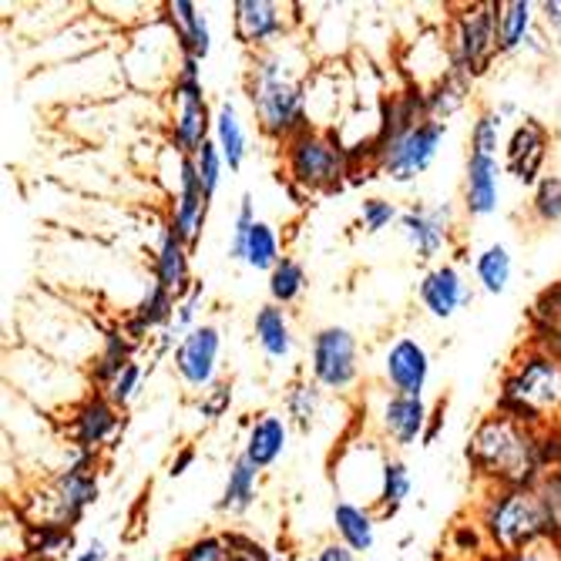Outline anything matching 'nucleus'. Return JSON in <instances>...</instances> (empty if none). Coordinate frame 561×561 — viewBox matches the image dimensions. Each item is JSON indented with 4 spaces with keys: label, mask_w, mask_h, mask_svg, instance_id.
<instances>
[{
    "label": "nucleus",
    "mask_w": 561,
    "mask_h": 561,
    "mask_svg": "<svg viewBox=\"0 0 561 561\" xmlns=\"http://www.w3.org/2000/svg\"><path fill=\"white\" fill-rule=\"evenodd\" d=\"M317 71L310 41L299 34L286 37L276 47L256 50L245 61V101L252 122L273 145H286L293 135L310 128V108H306V84Z\"/></svg>",
    "instance_id": "f257e3e1"
},
{
    "label": "nucleus",
    "mask_w": 561,
    "mask_h": 561,
    "mask_svg": "<svg viewBox=\"0 0 561 561\" xmlns=\"http://www.w3.org/2000/svg\"><path fill=\"white\" fill-rule=\"evenodd\" d=\"M468 465L488 488H535L545 478L538 457V431L491 411L468 440Z\"/></svg>",
    "instance_id": "f03ea898"
},
{
    "label": "nucleus",
    "mask_w": 561,
    "mask_h": 561,
    "mask_svg": "<svg viewBox=\"0 0 561 561\" xmlns=\"http://www.w3.org/2000/svg\"><path fill=\"white\" fill-rule=\"evenodd\" d=\"M478 525L497 554L558 545V528L538 488H488L478 507Z\"/></svg>",
    "instance_id": "7ed1b4c3"
},
{
    "label": "nucleus",
    "mask_w": 561,
    "mask_h": 561,
    "mask_svg": "<svg viewBox=\"0 0 561 561\" xmlns=\"http://www.w3.org/2000/svg\"><path fill=\"white\" fill-rule=\"evenodd\" d=\"M494 411L525 427H548L561 414V360L538 346L522 350L504 370Z\"/></svg>",
    "instance_id": "20e7f679"
},
{
    "label": "nucleus",
    "mask_w": 561,
    "mask_h": 561,
    "mask_svg": "<svg viewBox=\"0 0 561 561\" xmlns=\"http://www.w3.org/2000/svg\"><path fill=\"white\" fill-rule=\"evenodd\" d=\"M98 494H101V484H98V454L68 447L65 465L24 497L21 515L31 525L78 528L84 522V515L98 504Z\"/></svg>",
    "instance_id": "39448f33"
},
{
    "label": "nucleus",
    "mask_w": 561,
    "mask_h": 561,
    "mask_svg": "<svg viewBox=\"0 0 561 561\" xmlns=\"http://www.w3.org/2000/svg\"><path fill=\"white\" fill-rule=\"evenodd\" d=\"M283 175L302 195H333L353 182V162L336 131L306 128L279 145Z\"/></svg>",
    "instance_id": "423d86ee"
},
{
    "label": "nucleus",
    "mask_w": 561,
    "mask_h": 561,
    "mask_svg": "<svg viewBox=\"0 0 561 561\" xmlns=\"http://www.w3.org/2000/svg\"><path fill=\"white\" fill-rule=\"evenodd\" d=\"M182 47L175 31L169 27V21L162 14H156L145 24H135L125 37V50H122V71L128 78L131 88L138 91H169L179 78V65H182Z\"/></svg>",
    "instance_id": "0eeeda50"
},
{
    "label": "nucleus",
    "mask_w": 561,
    "mask_h": 561,
    "mask_svg": "<svg viewBox=\"0 0 561 561\" xmlns=\"http://www.w3.org/2000/svg\"><path fill=\"white\" fill-rule=\"evenodd\" d=\"M306 377L333 397H346L360 387L364 364L356 333L340 323L320 327L306 346Z\"/></svg>",
    "instance_id": "6e6552de"
},
{
    "label": "nucleus",
    "mask_w": 561,
    "mask_h": 561,
    "mask_svg": "<svg viewBox=\"0 0 561 561\" xmlns=\"http://www.w3.org/2000/svg\"><path fill=\"white\" fill-rule=\"evenodd\" d=\"M444 37L450 50V68L471 81L484 78L501 58L494 34V4H461L447 18Z\"/></svg>",
    "instance_id": "1a4fd4ad"
},
{
    "label": "nucleus",
    "mask_w": 561,
    "mask_h": 561,
    "mask_svg": "<svg viewBox=\"0 0 561 561\" xmlns=\"http://www.w3.org/2000/svg\"><path fill=\"white\" fill-rule=\"evenodd\" d=\"M444 138H447V125L424 118L411 131H403V135L377 145V151H374V169L390 185H414L437 162L440 148H444Z\"/></svg>",
    "instance_id": "9d476101"
},
{
    "label": "nucleus",
    "mask_w": 561,
    "mask_h": 561,
    "mask_svg": "<svg viewBox=\"0 0 561 561\" xmlns=\"http://www.w3.org/2000/svg\"><path fill=\"white\" fill-rule=\"evenodd\" d=\"M216 108L209 105L206 81L202 78H175L165 91V135L169 145L182 156H198L213 141Z\"/></svg>",
    "instance_id": "9b49d317"
},
{
    "label": "nucleus",
    "mask_w": 561,
    "mask_h": 561,
    "mask_svg": "<svg viewBox=\"0 0 561 561\" xmlns=\"http://www.w3.org/2000/svg\"><path fill=\"white\" fill-rule=\"evenodd\" d=\"M457 229V213L447 202H437V206H424V202H414L411 209H403L397 232L407 242V249L414 252V260L424 266H437L444 260V252L450 249Z\"/></svg>",
    "instance_id": "f8f14e48"
},
{
    "label": "nucleus",
    "mask_w": 561,
    "mask_h": 561,
    "mask_svg": "<svg viewBox=\"0 0 561 561\" xmlns=\"http://www.w3.org/2000/svg\"><path fill=\"white\" fill-rule=\"evenodd\" d=\"M232 14V37L245 50H266L283 44L286 37L296 34L299 18L293 14V4H276V0H236L229 8Z\"/></svg>",
    "instance_id": "ddd939ff"
},
{
    "label": "nucleus",
    "mask_w": 561,
    "mask_h": 561,
    "mask_svg": "<svg viewBox=\"0 0 561 561\" xmlns=\"http://www.w3.org/2000/svg\"><path fill=\"white\" fill-rule=\"evenodd\" d=\"M219 360H222V327L198 323L179 340L172 353V370L185 390L202 397L209 387L219 383Z\"/></svg>",
    "instance_id": "4468645a"
},
{
    "label": "nucleus",
    "mask_w": 561,
    "mask_h": 561,
    "mask_svg": "<svg viewBox=\"0 0 561 561\" xmlns=\"http://www.w3.org/2000/svg\"><path fill=\"white\" fill-rule=\"evenodd\" d=\"M431 414L434 411L427 407L424 397H403V393L380 390L374 411H370V421L377 427V437L387 447L407 450L414 444H424L427 427H431Z\"/></svg>",
    "instance_id": "2eb2a0df"
},
{
    "label": "nucleus",
    "mask_w": 561,
    "mask_h": 561,
    "mask_svg": "<svg viewBox=\"0 0 561 561\" xmlns=\"http://www.w3.org/2000/svg\"><path fill=\"white\" fill-rule=\"evenodd\" d=\"M172 175L175 179H172V188H169V216H165V222L195 249L202 242V232H206L213 198L206 195V188H202V182H198L192 156H182V151H179Z\"/></svg>",
    "instance_id": "dca6fc26"
},
{
    "label": "nucleus",
    "mask_w": 561,
    "mask_h": 561,
    "mask_svg": "<svg viewBox=\"0 0 561 561\" xmlns=\"http://www.w3.org/2000/svg\"><path fill=\"white\" fill-rule=\"evenodd\" d=\"M122 427H125V414L108 400V393L91 390L75 407H68L65 440H68V447L98 454L101 447H108L122 434Z\"/></svg>",
    "instance_id": "f3484780"
},
{
    "label": "nucleus",
    "mask_w": 561,
    "mask_h": 561,
    "mask_svg": "<svg viewBox=\"0 0 561 561\" xmlns=\"http://www.w3.org/2000/svg\"><path fill=\"white\" fill-rule=\"evenodd\" d=\"M548 156H551V128L541 118L525 115L504 138L501 165H504V175H512L518 185L535 188L548 175L545 172Z\"/></svg>",
    "instance_id": "a211bd4d"
},
{
    "label": "nucleus",
    "mask_w": 561,
    "mask_h": 561,
    "mask_svg": "<svg viewBox=\"0 0 561 561\" xmlns=\"http://www.w3.org/2000/svg\"><path fill=\"white\" fill-rule=\"evenodd\" d=\"M431 350L411 336L400 333L383 346L380 356V383L390 393H403V397H424L427 383H431Z\"/></svg>",
    "instance_id": "6ab92c4d"
},
{
    "label": "nucleus",
    "mask_w": 561,
    "mask_h": 561,
    "mask_svg": "<svg viewBox=\"0 0 561 561\" xmlns=\"http://www.w3.org/2000/svg\"><path fill=\"white\" fill-rule=\"evenodd\" d=\"M471 299H474V289H471L465 270L450 260L427 266L424 276L417 279V306L424 310V317H431L437 323L454 320Z\"/></svg>",
    "instance_id": "aec40b11"
},
{
    "label": "nucleus",
    "mask_w": 561,
    "mask_h": 561,
    "mask_svg": "<svg viewBox=\"0 0 561 561\" xmlns=\"http://www.w3.org/2000/svg\"><path fill=\"white\" fill-rule=\"evenodd\" d=\"M501 159L471 156L465 162V185H461V206L468 219H491L501 209Z\"/></svg>",
    "instance_id": "412c9836"
},
{
    "label": "nucleus",
    "mask_w": 561,
    "mask_h": 561,
    "mask_svg": "<svg viewBox=\"0 0 561 561\" xmlns=\"http://www.w3.org/2000/svg\"><path fill=\"white\" fill-rule=\"evenodd\" d=\"M151 279L159 286H165L175 299H182L195 279H192V245L169 226H159V239H156V252H151Z\"/></svg>",
    "instance_id": "4be33fe9"
},
{
    "label": "nucleus",
    "mask_w": 561,
    "mask_h": 561,
    "mask_svg": "<svg viewBox=\"0 0 561 561\" xmlns=\"http://www.w3.org/2000/svg\"><path fill=\"white\" fill-rule=\"evenodd\" d=\"M289 437H293V424L283 411H263L249 421L245 437H242V454L249 457L260 471L276 468L286 450H289Z\"/></svg>",
    "instance_id": "5701e85b"
},
{
    "label": "nucleus",
    "mask_w": 561,
    "mask_h": 561,
    "mask_svg": "<svg viewBox=\"0 0 561 561\" xmlns=\"http://www.w3.org/2000/svg\"><path fill=\"white\" fill-rule=\"evenodd\" d=\"M403 78L411 81L414 88L427 91L431 84H437L447 71H450V50H447V37L440 31H424L417 34L411 44L403 47V58H400Z\"/></svg>",
    "instance_id": "b1692460"
},
{
    "label": "nucleus",
    "mask_w": 561,
    "mask_h": 561,
    "mask_svg": "<svg viewBox=\"0 0 561 561\" xmlns=\"http://www.w3.org/2000/svg\"><path fill=\"white\" fill-rule=\"evenodd\" d=\"M162 18L175 31L182 55L206 65L209 55H213V44H216L209 14L202 11L198 4H192V0H169V4H162Z\"/></svg>",
    "instance_id": "393cba45"
},
{
    "label": "nucleus",
    "mask_w": 561,
    "mask_h": 561,
    "mask_svg": "<svg viewBox=\"0 0 561 561\" xmlns=\"http://www.w3.org/2000/svg\"><path fill=\"white\" fill-rule=\"evenodd\" d=\"M538 27H541V4H531V0H497L494 4V34H497L501 58L525 50Z\"/></svg>",
    "instance_id": "a878e982"
},
{
    "label": "nucleus",
    "mask_w": 561,
    "mask_h": 561,
    "mask_svg": "<svg viewBox=\"0 0 561 561\" xmlns=\"http://www.w3.org/2000/svg\"><path fill=\"white\" fill-rule=\"evenodd\" d=\"M135 356H138V346L125 336V330H122L118 320L108 323V327H101V346H98L94 360H91L88 370H84L91 390H101V393H105V390L115 383V377L135 360Z\"/></svg>",
    "instance_id": "bb28decb"
},
{
    "label": "nucleus",
    "mask_w": 561,
    "mask_h": 561,
    "mask_svg": "<svg viewBox=\"0 0 561 561\" xmlns=\"http://www.w3.org/2000/svg\"><path fill=\"white\" fill-rule=\"evenodd\" d=\"M377 525L380 518L374 515V507L356 504V501H333L330 512V528L340 545H346L353 554H370L377 545Z\"/></svg>",
    "instance_id": "cd10ccee"
},
{
    "label": "nucleus",
    "mask_w": 561,
    "mask_h": 561,
    "mask_svg": "<svg viewBox=\"0 0 561 561\" xmlns=\"http://www.w3.org/2000/svg\"><path fill=\"white\" fill-rule=\"evenodd\" d=\"M260 478H263V471L239 450L226 468V481H222V494L216 501V512L226 518L249 515L252 504H256V497H260Z\"/></svg>",
    "instance_id": "c85d7f7f"
},
{
    "label": "nucleus",
    "mask_w": 561,
    "mask_h": 561,
    "mask_svg": "<svg viewBox=\"0 0 561 561\" xmlns=\"http://www.w3.org/2000/svg\"><path fill=\"white\" fill-rule=\"evenodd\" d=\"M252 336H256V346L270 364H276V367L289 364V356L296 350L289 310H283L276 302H263L256 317H252Z\"/></svg>",
    "instance_id": "c756f323"
},
{
    "label": "nucleus",
    "mask_w": 561,
    "mask_h": 561,
    "mask_svg": "<svg viewBox=\"0 0 561 561\" xmlns=\"http://www.w3.org/2000/svg\"><path fill=\"white\" fill-rule=\"evenodd\" d=\"M213 141L219 145L222 159H226V169L236 175L245 169V159H249V128H245V118L239 112V105L232 98H222L216 105V125H213Z\"/></svg>",
    "instance_id": "7c9ffc66"
},
{
    "label": "nucleus",
    "mask_w": 561,
    "mask_h": 561,
    "mask_svg": "<svg viewBox=\"0 0 561 561\" xmlns=\"http://www.w3.org/2000/svg\"><path fill=\"white\" fill-rule=\"evenodd\" d=\"M471 88H474L471 78H465L461 71L450 68L437 84H431L424 91V112H427V118L447 125L454 115H461L468 108V101H471Z\"/></svg>",
    "instance_id": "2f4dec72"
},
{
    "label": "nucleus",
    "mask_w": 561,
    "mask_h": 561,
    "mask_svg": "<svg viewBox=\"0 0 561 561\" xmlns=\"http://www.w3.org/2000/svg\"><path fill=\"white\" fill-rule=\"evenodd\" d=\"M323 403H327L323 387H317L310 377H296L283 393V414L299 434H313L323 414Z\"/></svg>",
    "instance_id": "473e14b6"
},
{
    "label": "nucleus",
    "mask_w": 561,
    "mask_h": 561,
    "mask_svg": "<svg viewBox=\"0 0 561 561\" xmlns=\"http://www.w3.org/2000/svg\"><path fill=\"white\" fill-rule=\"evenodd\" d=\"M515 279V256L504 242H488L474 252V283L484 296H504Z\"/></svg>",
    "instance_id": "72a5a7b5"
},
{
    "label": "nucleus",
    "mask_w": 561,
    "mask_h": 561,
    "mask_svg": "<svg viewBox=\"0 0 561 561\" xmlns=\"http://www.w3.org/2000/svg\"><path fill=\"white\" fill-rule=\"evenodd\" d=\"M78 554V535L65 525H31L24 531V554L31 561H68Z\"/></svg>",
    "instance_id": "f704fd0d"
},
{
    "label": "nucleus",
    "mask_w": 561,
    "mask_h": 561,
    "mask_svg": "<svg viewBox=\"0 0 561 561\" xmlns=\"http://www.w3.org/2000/svg\"><path fill=\"white\" fill-rule=\"evenodd\" d=\"M286 256L283 249V236L270 219H260L249 229L245 245H242V266H249L252 273H273L279 266V260Z\"/></svg>",
    "instance_id": "c9c22d12"
},
{
    "label": "nucleus",
    "mask_w": 561,
    "mask_h": 561,
    "mask_svg": "<svg viewBox=\"0 0 561 561\" xmlns=\"http://www.w3.org/2000/svg\"><path fill=\"white\" fill-rule=\"evenodd\" d=\"M411 491H414L411 468H407L403 457L390 454L387 465H383V484H380V497L374 504V515L380 522H393L400 515V507L407 504V497H411Z\"/></svg>",
    "instance_id": "e433bc0d"
},
{
    "label": "nucleus",
    "mask_w": 561,
    "mask_h": 561,
    "mask_svg": "<svg viewBox=\"0 0 561 561\" xmlns=\"http://www.w3.org/2000/svg\"><path fill=\"white\" fill-rule=\"evenodd\" d=\"M306 286H310V276H306V266L296 260V256H286L279 260V266L266 276V293H270V302L283 306V310H289V306H296L306 293Z\"/></svg>",
    "instance_id": "4c0bfd02"
},
{
    "label": "nucleus",
    "mask_w": 561,
    "mask_h": 561,
    "mask_svg": "<svg viewBox=\"0 0 561 561\" xmlns=\"http://www.w3.org/2000/svg\"><path fill=\"white\" fill-rule=\"evenodd\" d=\"M528 320H531L535 340L538 336H561V279L545 286L535 296L531 310H528Z\"/></svg>",
    "instance_id": "58836bf2"
},
{
    "label": "nucleus",
    "mask_w": 561,
    "mask_h": 561,
    "mask_svg": "<svg viewBox=\"0 0 561 561\" xmlns=\"http://www.w3.org/2000/svg\"><path fill=\"white\" fill-rule=\"evenodd\" d=\"M471 156L501 159L504 151V118L494 108H481L471 122Z\"/></svg>",
    "instance_id": "ea45409f"
},
{
    "label": "nucleus",
    "mask_w": 561,
    "mask_h": 561,
    "mask_svg": "<svg viewBox=\"0 0 561 561\" xmlns=\"http://www.w3.org/2000/svg\"><path fill=\"white\" fill-rule=\"evenodd\" d=\"M403 216V209H397V202L383 198V195H367L360 206H356V226H360L364 236H380L390 226H397Z\"/></svg>",
    "instance_id": "a19ab883"
},
{
    "label": "nucleus",
    "mask_w": 561,
    "mask_h": 561,
    "mask_svg": "<svg viewBox=\"0 0 561 561\" xmlns=\"http://www.w3.org/2000/svg\"><path fill=\"white\" fill-rule=\"evenodd\" d=\"M531 219L538 226H558L561 222V175L548 172L535 188H531Z\"/></svg>",
    "instance_id": "79ce46f5"
},
{
    "label": "nucleus",
    "mask_w": 561,
    "mask_h": 561,
    "mask_svg": "<svg viewBox=\"0 0 561 561\" xmlns=\"http://www.w3.org/2000/svg\"><path fill=\"white\" fill-rule=\"evenodd\" d=\"M260 222L256 216V198H252V192H242L239 198V209H236V219H232V232H229V245H226V256L232 263H242V245H245V236L249 229Z\"/></svg>",
    "instance_id": "37998d69"
},
{
    "label": "nucleus",
    "mask_w": 561,
    "mask_h": 561,
    "mask_svg": "<svg viewBox=\"0 0 561 561\" xmlns=\"http://www.w3.org/2000/svg\"><path fill=\"white\" fill-rule=\"evenodd\" d=\"M192 162H195V172H198V182H202V188H206V195L209 198H216V192H219V185H222V179H226V159H222V151H219V145L216 141H209L206 148L198 151V156H192Z\"/></svg>",
    "instance_id": "c03bdc74"
},
{
    "label": "nucleus",
    "mask_w": 561,
    "mask_h": 561,
    "mask_svg": "<svg viewBox=\"0 0 561 561\" xmlns=\"http://www.w3.org/2000/svg\"><path fill=\"white\" fill-rule=\"evenodd\" d=\"M229 558H232V548L226 541V531H206L179 551V561H229Z\"/></svg>",
    "instance_id": "a18cd8bd"
},
{
    "label": "nucleus",
    "mask_w": 561,
    "mask_h": 561,
    "mask_svg": "<svg viewBox=\"0 0 561 561\" xmlns=\"http://www.w3.org/2000/svg\"><path fill=\"white\" fill-rule=\"evenodd\" d=\"M141 383H145V364L138 360V356H135V360L115 377V383L105 390L108 393V400L118 407V411L125 414L128 411V407H131V400L138 397V390H141Z\"/></svg>",
    "instance_id": "49530a36"
},
{
    "label": "nucleus",
    "mask_w": 561,
    "mask_h": 561,
    "mask_svg": "<svg viewBox=\"0 0 561 561\" xmlns=\"http://www.w3.org/2000/svg\"><path fill=\"white\" fill-rule=\"evenodd\" d=\"M232 380H219L216 387H209L206 393L198 397V417L206 421V424H216L229 414V407H232Z\"/></svg>",
    "instance_id": "de8ad7c7"
},
{
    "label": "nucleus",
    "mask_w": 561,
    "mask_h": 561,
    "mask_svg": "<svg viewBox=\"0 0 561 561\" xmlns=\"http://www.w3.org/2000/svg\"><path fill=\"white\" fill-rule=\"evenodd\" d=\"M202 299H206V283H195L182 299H179V306H175V320H172V333L182 340L188 330H195L198 327V306H202Z\"/></svg>",
    "instance_id": "09e8293b"
},
{
    "label": "nucleus",
    "mask_w": 561,
    "mask_h": 561,
    "mask_svg": "<svg viewBox=\"0 0 561 561\" xmlns=\"http://www.w3.org/2000/svg\"><path fill=\"white\" fill-rule=\"evenodd\" d=\"M541 31L551 47H561V0H545L541 4Z\"/></svg>",
    "instance_id": "8fccbe9b"
},
{
    "label": "nucleus",
    "mask_w": 561,
    "mask_h": 561,
    "mask_svg": "<svg viewBox=\"0 0 561 561\" xmlns=\"http://www.w3.org/2000/svg\"><path fill=\"white\" fill-rule=\"evenodd\" d=\"M501 561H561V548L558 545H535L515 554H501Z\"/></svg>",
    "instance_id": "3c124183"
},
{
    "label": "nucleus",
    "mask_w": 561,
    "mask_h": 561,
    "mask_svg": "<svg viewBox=\"0 0 561 561\" xmlns=\"http://www.w3.org/2000/svg\"><path fill=\"white\" fill-rule=\"evenodd\" d=\"M195 457H198L195 444L179 447V450H175V457L169 461V478H185V474H188V468L195 465Z\"/></svg>",
    "instance_id": "603ef678"
},
{
    "label": "nucleus",
    "mask_w": 561,
    "mask_h": 561,
    "mask_svg": "<svg viewBox=\"0 0 561 561\" xmlns=\"http://www.w3.org/2000/svg\"><path fill=\"white\" fill-rule=\"evenodd\" d=\"M313 554H317V561H356V554H353L346 545H340L336 538L323 541Z\"/></svg>",
    "instance_id": "864d4df0"
},
{
    "label": "nucleus",
    "mask_w": 561,
    "mask_h": 561,
    "mask_svg": "<svg viewBox=\"0 0 561 561\" xmlns=\"http://www.w3.org/2000/svg\"><path fill=\"white\" fill-rule=\"evenodd\" d=\"M108 558H112L108 545L101 541V538H91L88 545H81V548H78V554H75L71 561H108Z\"/></svg>",
    "instance_id": "5fc2aeb1"
},
{
    "label": "nucleus",
    "mask_w": 561,
    "mask_h": 561,
    "mask_svg": "<svg viewBox=\"0 0 561 561\" xmlns=\"http://www.w3.org/2000/svg\"><path fill=\"white\" fill-rule=\"evenodd\" d=\"M494 112H497V115H501L504 122H512V118H518V115H522V108L515 105V101H497V105H494ZM518 122H522V118H518Z\"/></svg>",
    "instance_id": "6e6d98bb"
},
{
    "label": "nucleus",
    "mask_w": 561,
    "mask_h": 561,
    "mask_svg": "<svg viewBox=\"0 0 561 561\" xmlns=\"http://www.w3.org/2000/svg\"><path fill=\"white\" fill-rule=\"evenodd\" d=\"M266 561H289V558H286V554H279V551H270V558H266Z\"/></svg>",
    "instance_id": "4d7b16f0"
},
{
    "label": "nucleus",
    "mask_w": 561,
    "mask_h": 561,
    "mask_svg": "<svg viewBox=\"0 0 561 561\" xmlns=\"http://www.w3.org/2000/svg\"><path fill=\"white\" fill-rule=\"evenodd\" d=\"M4 561H27V558H18V554L11 558V554H4Z\"/></svg>",
    "instance_id": "13d9d810"
},
{
    "label": "nucleus",
    "mask_w": 561,
    "mask_h": 561,
    "mask_svg": "<svg viewBox=\"0 0 561 561\" xmlns=\"http://www.w3.org/2000/svg\"><path fill=\"white\" fill-rule=\"evenodd\" d=\"M302 561H317V554H306V558H302Z\"/></svg>",
    "instance_id": "bf43d9fd"
},
{
    "label": "nucleus",
    "mask_w": 561,
    "mask_h": 561,
    "mask_svg": "<svg viewBox=\"0 0 561 561\" xmlns=\"http://www.w3.org/2000/svg\"><path fill=\"white\" fill-rule=\"evenodd\" d=\"M558 474H561V468H558Z\"/></svg>",
    "instance_id": "052dcab7"
},
{
    "label": "nucleus",
    "mask_w": 561,
    "mask_h": 561,
    "mask_svg": "<svg viewBox=\"0 0 561 561\" xmlns=\"http://www.w3.org/2000/svg\"><path fill=\"white\" fill-rule=\"evenodd\" d=\"M27 561H31V558H27Z\"/></svg>",
    "instance_id": "680f3d73"
},
{
    "label": "nucleus",
    "mask_w": 561,
    "mask_h": 561,
    "mask_svg": "<svg viewBox=\"0 0 561 561\" xmlns=\"http://www.w3.org/2000/svg\"><path fill=\"white\" fill-rule=\"evenodd\" d=\"M175 561H179V558H175Z\"/></svg>",
    "instance_id": "e2e57ef3"
}]
</instances>
